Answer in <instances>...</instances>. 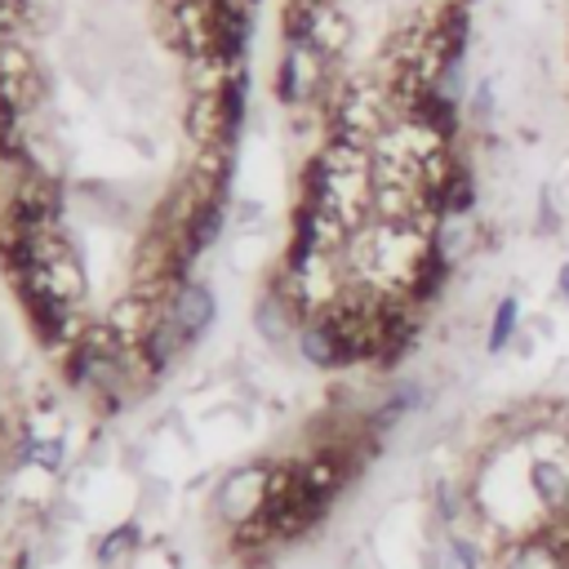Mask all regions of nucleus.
I'll use <instances>...</instances> for the list:
<instances>
[{
    "mask_svg": "<svg viewBox=\"0 0 569 569\" xmlns=\"http://www.w3.org/2000/svg\"><path fill=\"white\" fill-rule=\"evenodd\" d=\"M480 565H485L480 542H471V538H462V533H449V538L440 542V569H480Z\"/></svg>",
    "mask_w": 569,
    "mask_h": 569,
    "instance_id": "nucleus-4",
    "label": "nucleus"
},
{
    "mask_svg": "<svg viewBox=\"0 0 569 569\" xmlns=\"http://www.w3.org/2000/svg\"><path fill=\"white\" fill-rule=\"evenodd\" d=\"M467 111H471V120H476L480 129H493V120H498V84H493V76H480V80L471 84Z\"/></svg>",
    "mask_w": 569,
    "mask_h": 569,
    "instance_id": "nucleus-5",
    "label": "nucleus"
},
{
    "mask_svg": "<svg viewBox=\"0 0 569 569\" xmlns=\"http://www.w3.org/2000/svg\"><path fill=\"white\" fill-rule=\"evenodd\" d=\"M209 316H213V298H209L200 284H187V289L178 293V307H173L169 329H173L178 342H191V338L209 325Z\"/></svg>",
    "mask_w": 569,
    "mask_h": 569,
    "instance_id": "nucleus-3",
    "label": "nucleus"
},
{
    "mask_svg": "<svg viewBox=\"0 0 569 569\" xmlns=\"http://www.w3.org/2000/svg\"><path fill=\"white\" fill-rule=\"evenodd\" d=\"M520 329H525V302H520V293H502L489 311V325H485V351L502 356Z\"/></svg>",
    "mask_w": 569,
    "mask_h": 569,
    "instance_id": "nucleus-2",
    "label": "nucleus"
},
{
    "mask_svg": "<svg viewBox=\"0 0 569 569\" xmlns=\"http://www.w3.org/2000/svg\"><path fill=\"white\" fill-rule=\"evenodd\" d=\"M556 298H560V302L569 307V258H565V262L556 267Z\"/></svg>",
    "mask_w": 569,
    "mask_h": 569,
    "instance_id": "nucleus-7",
    "label": "nucleus"
},
{
    "mask_svg": "<svg viewBox=\"0 0 569 569\" xmlns=\"http://www.w3.org/2000/svg\"><path fill=\"white\" fill-rule=\"evenodd\" d=\"M467 4H476V0H467Z\"/></svg>",
    "mask_w": 569,
    "mask_h": 569,
    "instance_id": "nucleus-8",
    "label": "nucleus"
},
{
    "mask_svg": "<svg viewBox=\"0 0 569 569\" xmlns=\"http://www.w3.org/2000/svg\"><path fill=\"white\" fill-rule=\"evenodd\" d=\"M476 204H480V182L467 160H453L440 173V182L431 187V213L436 218H476Z\"/></svg>",
    "mask_w": 569,
    "mask_h": 569,
    "instance_id": "nucleus-1",
    "label": "nucleus"
},
{
    "mask_svg": "<svg viewBox=\"0 0 569 569\" xmlns=\"http://www.w3.org/2000/svg\"><path fill=\"white\" fill-rule=\"evenodd\" d=\"M129 538H133V529H129V525H124V529H116L111 538H102V547H98V556H102V560H116V556L124 551V542H129Z\"/></svg>",
    "mask_w": 569,
    "mask_h": 569,
    "instance_id": "nucleus-6",
    "label": "nucleus"
}]
</instances>
